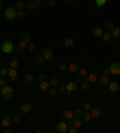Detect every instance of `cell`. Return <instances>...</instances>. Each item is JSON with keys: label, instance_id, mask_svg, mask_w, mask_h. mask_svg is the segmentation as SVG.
Listing matches in <instances>:
<instances>
[{"label": "cell", "instance_id": "obj_1", "mask_svg": "<svg viewBox=\"0 0 120 133\" xmlns=\"http://www.w3.org/2000/svg\"><path fill=\"white\" fill-rule=\"evenodd\" d=\"M17 13H18V11L16 10V7L9 6L4 10V16H5V18H6L7 21H13V19H16Z\"/></svg>", "mask_w": 120, "mask_h": 133}, {"label": "cell", "instance_id": "obj_2", "mask_svg": "<svg viewBox=\"0 0 120 133\" xmlns=\"http://www.w3.org/2000/svg\"><path fill=\"white\" fill-rule=\"evenodd\" d=\"M13 49H15V47H13V44H12L11 41L6 40V41H4L3 43H1V50H3L5 54H9V53L13 52Z\"/></svg>", "mask_w": 120, "mask_h": 133}, {"label": "cell", "instance_id": "obj_3", "mask_svg": "<svg viewBox=\"0 0 120 133\" xmlns=\"http://www.w3.org/2000/svg\"><path fill=\"white\" fill-rule=\"evenodd\" d=\"M1 94H3V97L5 99H10L13 97V94H15V91H13V89L11 87H5L3 88V90H1Z\"/></svg>", "mask_w": 120, "mask_h": 133}, {"label": "cell", "instance_id": "obj_4", "mask_svg": "<svg viewBox=\"0 0 120 133\" xmlns=\"http://www.w3.org/2000/svg\"><path fill=\"white\" fill-rule=\"evenodd\" d=\"M102 108L101 107H98V105H95V107H91V116H92V119H98L100 116L102 115Z\"/></svg>", "mask_w": 120, "mask_h": 133}, {"label": "cell", "instance_id": "obj_5", "mask_svg": "<svg viewBox=\"0 0 120 133\" xmlns=\"http://www.w3.org/2000/svg\"><path fill=\"white\" fill-rule=\"evenodd\" d=\"M109 70H111V73L114 76H119L120 74V64L118 61H114L109 66Z\"/></svg>", "mask_w": 120, "mask_h": 133}, {"label": "cell", "instance_id": "obj_6", "mask_svg": "<svg viewBox=\"0 0 120 133\" xmlns=\"http://www.w3.org/2000/svg\"><path fill=\"white\" fill-rule=\"evenodd\" d=\"M7 76H9V79L11 82H15L17 81V78H18V72H17L16 68H12L10 67L9 68V72H7Z\"/></svg>", "mask_w": 120, "mask_h": 133}, {"label": "cell", "instance_id": "obj_7", "mask_svg": "<svg viewBox=\"0 0 120 133\" xmlns=\"http://www.w3.org/2000/svg\"><path fill=\"white\" fill-rule=\"evenodd\" d=\"M42 56H43L46 60H51L53 58V49H52L51 47H46L42 52Z\"/></svg>", "mask_w": 120, "mask_h": 133}, {"label": "cell", "instance_id": "obj_8", "mask_svg": "<svg viewBox=\"0 0 120 133\" xmlns=\"http://www.w3.org/2000/svg\"><path fill=\"white\" fill-rule=\"evenodd\" d=\"M57 131L60 133H67L69 132V125H67L66 122H58Z\"/></svg>", "mask_w": 120, "mask_h": 133}, {"label": "cell", "instance_id": "obj_9", "mask_svg": "<svg viewBox=\"0 0 120 133\" xmlns=\"http://www.w3.org/2000/svg\"><path fill=\"white\" fill-rule=\"evenodd\" d=\"M108 89L111 92H118L120 90V85L117 83V82H111V83H108Z\"/></svg>", "mask_w": 120, "mask_h": 133}, {"label": "cell", "instance_id": "obj_10", "mask_svg": "<svg viewBox=\"0 0 120 133\" xmlns=\"http://www.w3.org/2000/svg\"><path fill=\"white\" fill-rule=\"evenodd\" d=\"M32 110V105L30 103H24V104L21 105V111H22V114H28L30 111Z\"/></svg>", "mask_w": 120, "mask_h": 133}, {"label": "cell", "instance_id": "obj_11", "mask_svg": "<svg viewBox=\"0 0 120 133\" xmlns=\"http://www.w3.org/2000/svg\"><path fill=\"white\" fill-rule=\"evenodd\" d=\"M1 125L4 127H10L12 126V119L10 118L9 115H5L3 119H1Z\"/></svg>", "mask_w": 120, "mask_h": 133}, {"label": "cell", "instance_id": "obj_12", "mask_svg": "<svg viewBox=\"0 0 120 133\" xmlns=\"http://www.w3.org/2000/svg\"><path fill=\"white\" fill-rule=\"evenodd\" d=\"M63 43L66 48H71V47L75 46V38H73V37H66V38L64 40Z\"/></svg>", "mask_w": 120, "mask_h": 133}, {"label": "cell", "instance_id": "obj_13", "mask_svg": "<svg viewBox=\"0 0 120 133\" xmlns=\"http://www.w3.org/2000/svg\"><path fill=\"white\" fill-rule=\"evenodd\" d=\"M82 122H83V120H82V118H81V116H73V119H72V126L79 128V127L82 126Z\"/></svg>", "mask_w": 120, "mask_h": 133}, {"label": "cell", "instance_id": "obj_14", "mask_svg": "<svg viewBox=\"0 0 120 133\" xmlns=\"http://www.w3.org/2000/svg\"><path fill=\"white\" fill-rule=\"evenodd\" d=\"M67 71L69 72H72V73H76V72L79 71V65L78 64H70V65H67Z\"/></svg>", "mask_w": 120, "mask_h": 133}, {"label": "cell", "instance_id": "obj_15", "mask_svg": "<svg viewBox=\"0 0 120 133\" xmlns=\"http://www.w3.org/2000/svg\"><path fill=\"white\" fill-rule=\"evenodd\" d=\"M112 38H113V36H112V34L109 31H107L106 34L102 35V42H103V43H109L112 41Z\"/></svg>", "mask_w": 120, "mask_h": 133}, {"label": "cell", "instance_id": "obj_16", "mask_svg": "<svg viewBox=\"0 0 120 133\" xmlns=\"http://www.w3.org/2000/svg\"><path fill=\"white\" fill-rule=\"evenodd\" d=\"M86 79L89 81V83H96L98 79V76L95 72H91V73L88 74V77H86Z\"/></svg>", "mask_w": 120, "mask_h": 133}, {"label": "cell", "instance_id": "obj_17", "mask_svg": "<svg viewBox=\"0 0 120 133\" xmlns=\"http://www.w3.org/2000/svg\"><path fill=\"white\" fill-rule=\"evenodd\" d=\"M21 38H22V42H25V43H30L31 42V35L29 34V32H23L22 36H21Z\"/></svg>", "mask_w": 120, "mask_h": 133}, {"label": "cell", "instance_id": "obj_18", "mask_svg": "<svg viewBox=\"0 0 120 133\" xmlns=\"http://www.w3.org/2000/svg\"><path fill=\"white\" fill-rule=\"evenodd\" d=\"M49 87H51V84L46 81L40 82V84H38V88H40L41 91H47V90H49Z\"/></svg>", "mask_w": 120, "mask_h": 133}, {"label": "cell", "instance_id": "obj_19", "mask_svg": "<svg viewBox=\"0 0 120 133\" xmlns=\"http://www.w3.org/2000/svg\"><path fill=\"white\" fill-rule=\"evenodd\" d=\"M49 84H51V87H53V88H55V87L59 85V77H58L57 74H54V76H52L51 77Z\"/></svg>", "mask_w": 120, "mask_h": 133}, {"label": "cell", "instance_id": "obj_20", "mask_svg": "<svg viewBox=\"0 0 120 133\" xmlns=\"http://www.w3.org/2000/svg\"><path fill=\"white\" fill-rule=\"evenodd\" d=\"M77 88H78V84H77L76 82H69V83L66 84L67 91H75V90H77Z\"/></svg>", "mask_w": 120, "mask_h": 133}, {"label": "cell", "instance_id": "obj_21", "mask_svg": "<svg viewBox=\"0 0 120 133\" xmlns=\"http://www.w3.org/2000/svg\"><path fill=\"white\" fill-rule=\"evenodd\" d=\"M18 64H19L18 58H11V59H10V61H9V66H10V67H12V68L18 67Z\"/></svg>", "mask_w": 120, "mask_h": 133}, {"label": "cell", "instance_id": "obj_22", "mask_svg": "<svg viewBox=\"0 0 120 133\" xmlns=\"http://www.w3.org/2000/svg\"><path fill=\"white\" fill-rule=\"evenodd\" d=\"M81 118H82V120L84 121V122H89V121L92 119V116H91V113H89V110H86L85 113H83Z\"/></svg>", "mask_w": 120, "mask_h": 133}, {"label": "cell", "instance_id": "obj_23", "mask_svg": "<svg viewBox=\"0 0 120 133\" xmlns=\"http://www.w3.org/2000/svg\"><path fill=\"white\" fill-rule=\"evenodd\" d=\"M73 111H71V110H64L63 111V118L65 119V120H70V119H73Z\"/></svg>", "mask_w": 120, "mask_h": 133}, {"label": "cell", "instance_id": "obj_24", "mask_svg": "<svg viewBox=\"0 0 120 133\" xmlns=\"http://www.w3.org/2000/svg\"><path fill=\"white\" fill-rule=\"evenodd\" d=\"M108 83H109V77L102 74L101 77H100V84H101L102 87H106V85H108Z\"/></svg>", "mask_w": 120, "mask_h": 133}, {"label": "cell", "instance_id": "obj_25", "mask_svg": "<svg viewBox=\"0 0 120 133\" xmlns=\"http://www.w3.org/2000/svg\"><path fill=\"white\" fill-rule=\"evenodd\" d=\"M18 50L21 53H24L25 50H28V43H25V42H21L18 46Z\"/></svg>", "mask_w": 120, "mask_h": 133}, {"label": "cell", "instance_id": "obj_26", "mask_svg": "<svg viewBox=\"0 0 120 133\" xmlns=\"http://www.w3.org/2000/svg\"><path fill=\"white\" fill-rule=\"evenodd\" d=\"M81 88H82L83 90H89V81L86 79V78H84L82 82H81Z\"/></svg>", "mask_w": 120, "mask_h": 133}, {"label": "cell", "instance_id": "obj_27", "mask_svg": "<svg viewBox=\"0 0 120 133\" xmlns=\"http://www.w3.org/2000/svg\"><path fill=\"white\" fill-rule=\"evenodd\" d=\"M92 34H94L95 37H102V35H103V31H102L101 28H95L94 31H92Z\"/></svg>", "mask_w": 120, "mask_h": 133}, {"label": "cell", "instance_id": "obj_28", "mask_svg": "<svg viewBox=\"0 0 120 133\" xmlns=\"http://www.w3.org/2000/svg\"><path fill=\"white\" fill-rule=\"evenodd\" d=\"M15 7H16L17 11H22V10L25 7V4L23 3L22 0H18V1L16 3V6H15Z\"/></svg>", "mask_w": 120, "mask_h": 133}, {"label": "cell", "instance_id": "obj_29", "mask_svg": "<svg viewBox=\"0 0 120 133\" xmlns=\"http://www.w3.org/2000/svg\"><path fill=\"white\" fill-rule=\"evenodd\" d=\"M111 34L114 38H120V28H114Z\"/></svg>", "mask_w": 120, "mask_h": 133}, {"label": "cell", "instance_id": "obj_30", "mask_svg": "<svg viewBox=\"0 0 120 133\" xmlns=\"http://www.w3.org/2000/svg\"><path fill=\"white\" fill-rule=\"evenodd\" d=\"M103 28L106 29L107 31H109V32H111V31L114 29V25H113V23H112V22H106V23H104V25H103Z\"/></svg>", "mask_w": 120, "mask_h": 133}, {"label": "cell", "instance_id": "obj_31", "mask_svg": "<svg viewBox=\"0 0 120 133\" xmlns=\"http://www.w3.org/2000/svg\"><path fill=\"white\" fill-rule=\"evenodd\" d=\"M22 111H17L16 114H15V116H13V121L15 122H19V121L22 120Z\"/></svg>", "mask_w": 120, "mask_h": 133}, {"label": "cell", "instance_id": "obj_32", "mask_svg": "<svg viewBox=\"0 0 120 133\" xmlns=\"http://www.w3.org/2000/svg\"><path fill=\"white\" fill-rule=\"evenodd\" d=\"M78 72H79V76H81L82 78H86V77H88V74H89L85 68H79Z\"/></svg>", "mask_w": 120, "mask_h": 133}, {"label": "cell", "instance_id": "obj_33", "mask_svg": "<svg viewBox=\"0 0 120 133\" xmlns=\"http://www.w3.org/2000/svg\"><path fill=\"white\" fill-rule=\"evenodd\" d=\"M106 3H107V0H95V5L97 7H102L106 5Z\"/></svg>", "mask_w": 120, "mask_h": 133}, {"label": "cell", "instance_id": "obj_34", "mask_svg": "<svg viewBox=\"0 0 120 133\" xmlns=\"http://www.w3.org/2000/svg\"><path fill=\"white\" fill-rule=\"evenodd\" d=\"M34 82V76L32 74H26L25 76V83L26 84H31Z\"/></svg>", "mask_w": 120, "mask_h": 133}, {"label": "cell", "instance_id": "obj_35", "mask_svg": "<svg viewBox=\"0 0 120 133\" xmlns=\"http://www.w3.org/2000/svg\"><path fill=\"white\" fill-rule=\"evenodd\" d=\"M36 62H37L38 65H43L44 62H46V59H44L42 55H40V56H37V58H36Z\"/></svg>", "mask_w": 120, "mask_h": 133}, {"label": "cell", "instance_id": "obj_36", "mask_svg": "<svg viewBox=\"0 0 120 133\" xmlns=\"http://www.w3.org/2000/svg\"><path fill=\"white\" fill-rule=\"evenodd\" d=\"M82 114H83V111L81 108H76L73 110V115H75V116H82Z\"/></svg>", "mask_w": 120, "mask_h": 133}, {"label": "cell", "instance_id": "obj_37", "mask_svg": "<svg viewBox=\"0 0 120 133\" xmlns=\"http://www.w3.org/2000/svg\"><path fill=\"white\" fill-rule=\"evenodd\" d=\"M7 72H9V70L5 67H0V76L1 77H5V76H7Z\"/></svg>", "mask_w": 120, "mask_h": 133}, {"label": "cell", "instance_id": "obj_38", "mask_svg": "<svg viewBox=\"0 0 120 133\" xmlns=\"http://www.w3.org/2000/svg\"><path fill=\"white\" fill-rule=\"evenodd\" d=\"M38 81L40 82H43L46 81V78H47V76H46V73H43V72H41V73H38Z\"/></svg>", "mask_w": 120, "mask_h": 133}, {"label": "cell", "instance_id": "obj_39", "mask_svg": "<svg viewBox=\"0 0 120 133\" xmlns=\"http://www.w3.org/2000/svg\"><path fill=\"white\" fill-rule=\"evenodd\" d=\"M28 50H30V52H35V50H36V46H35V43L30 42V43L28 44Z\"/></svg>", "mask_w": 120, "mask_h": 133}, {"label": "cell", "instance_id": "obj_40", "mask_svg": "<svg viewBox=\"0 0 120 133\" xmlns=\"http://www.w3.org/2000/svg\"><path fill=\"white\" fill-rule=\"evenodd\" d=\"M59 70L60 71H67V65L65 64V62H61L59 65Z\"/></svg>", "mask_w": 120, "mask_h": 133}, {"label": "cell", "instance_id": "obj_41", "mask_svg": "<svg viewBox=\"0 0 120 133\" xmlns=\"http://www.w3.org/2000/svg\"><path fill=\"white\" fill-rule=\"evenodd\" d=\"M25 7H26V10H34L35 9L34 3H32V1H29V3H26Z\"/></svg>", "mask_w": 120, "mask_h": 133}, {"label": "cell", "instance_id": "obj_42", "mask_svg": "<svg viewBox=\"0 0 120 133\" xmlns=\"http://www.w3.org/2000/svg\"><path fill=\"white\" fill-rule=\"evenodd\" d=\"M78 132V128L75 126H69V133H77Z\"/></svg>", "mask_w": 120, "mask_h": 133}, {"label": "cell", "instance_id": "obj_43", "mask_svg": "<svg viewBox=\"0 0 120 133\" xmlns=\"http://www.w3.org/2000/svg\"><path fill=\"white\" fill-rule=\"evenodd\" d=\"M82 107H83V109H85V110H89V109H91V104H90V103H88V102L83 103Z\"/></svg>", "mask_w": 120, "mask_h": 133}, {"label": "cell", "instance_id": "obj_44", "mask_svg": "<svg viewBox=\"0 0 120 133\" xmlns=\"http://www.w3.org/2000/svg\"><path fill=\"white\" fill-rule=\"evenodd\" d=\"M6 83H7V79L5 77L0 78V85H1V87H5V85H6Z\"/></svg>", "mask_w": 120, "mask_h": 133}, {"label": "cell", "instance_id": "obj_45", "mask_svg": "<svg viewBox=\"0 0 120 133\" xmlns=\"http://www.w3.org/2000/svg\"><path fill=\"white\" fill-rule=\"evenodd\" d=\"M32 3H34V6H35V9H38V7L41 6V0H34Z\"/></svg>", "mask_w": 120, "mask_h": 133}, {"label": "cell", "instance_id": "obj_46", "mask_svg": "<svg viewBox=\"0 0 120 133\" xmlns=\"http://www.w3.org/2000/svg\"><path fill=\"white\" fill-rule=\"evenodd\" d=\"M26 16V13L24 12V11H18V13H17V17H19V18H24V17H25Z\"/></svg>", "mask_w": 120, "mask_h": 133}, {"label": "cell", "instance_id": "obj_47", "mask_svg": "<svg viewBox=\"0 0 120 133\" xmlns=\"http://www.w3.org/2000/svg\"><path fill=\"white\" fill-rule=\"evenodd\" d=\"M55 5V0H47V6L48 7H53Z\"/></svg>", "mask_w": 120, "mask_h": 133}, {"label": "cell", "instance_id": "obj_48", "mask_svg": "<svg viewBox=\"0 0 120 133\" xmlns=\"http://www.w3.org/2000/svg\"><path fill=\"white\" fill-rule=\"evenodd\" d=\"M59 89H60V92L66 94V91H67V89H66V85H60V87H59Z\"/></svg>", "mask_w": 120, "mask_h": 133}, {"label": "cell", "instance_id": "obj_49", "mask_svg": "<svg viewBox=\"0 0 120 133\" xmlns=\"http://www.w3.org/2000/svg\"><path fill=\"white\" fill-rule=\"evenodd\" d=\"M49 95H51V96H55V95H57V90L54 89V88L49 89Z\"/></svg>", "mask_w": 120, "mask_h": 133}, {"label": "cell", "instance_id": "obj_50", "mask_svg": "<svg viewBox=\"0 0 120 133\" xmlns=\"http://www.w3.org/2000/svg\"><path fill=\"white\" fill-rule=\"evenodd\" d=\"M103 74H104V76H107V77H109V74H112L111 73V70H109V68H106V70H103Z\"/></svg>", "mask_w": 120, "mask_h": 133}, {"label": "cell", "instance_id": "obj_51", "mask_svg": "<svg viewBox=\"0 0 120 133\" xmlns=\"http://www.w3.org/2000/svg\"><path fill=\"white\" fill-rule=\"evenodd\" d=\"M83 81V78L79 76V77H76V83H81V82Z\"/></svg>", "mask_w": 120, "mask_h": 133}, {"label": "cell", "instance_id": "obj_52", "mask_svg": "<svg viewBox=\"0 0 120 133\" xmlns=\"http://www.w3.org/2000/svg\"><path fill=\"white\" fill-rule=\"evenodd\" d=\"M4 132H5V133H10V132H12V130H11L10 127H6V128L4 130Z\"/></svg>", "mask_w": 120, "mask_h": 133}, {"label": "cell", "instance_id": "obj_53", "mask_svg": "<svg viewBox=\"0 0 120 133\" xmlns=\"http://www.w3.org/2000/svg\"><path fill=\"white\" fill-rule=\"evenodd\" d=\"M65 95H66V96H71V95H72V91H66V94H65Z\"/></svg>", "mask_w": 120, "mask_h": 133}, {"label": "cell", "instance_id": "obj_54", "mask_svg": "<svg viewBox=\"0 0 120 133\" xmlns=\"http://www.w3.org/2000/svg\"><path fill=\"white\" fill-rule=\"evenodd\" d=\"M1 11H3V3L0 1V12H1Z\"/></svg>", "mask_w": 120, "mask_h": 133}, {"label": "cell", "instance_id": "obj_55", "mask_svg": "<svg viewBox=\"0 0 120 133\" xmlns=\"http://www.w3.org/2000/svg\"><path fill=\"white\" fill-rule=\"evenodd\" d=\"M63 1H64V3H69L70 0H63Z\"/></svg>", "mask_w": 120, "mask_h": 133}, {"label": "cell", "instance_id": "obj_56", "mask_svg": "<svg viewBox=\"0 0 120 133\" xmlns=\"http://www.w3.org/2000/svg\"><path fill=\"white\" fill-rule=\"evenodd\" d=\"M1 90H3V88H1V85H0V94H1Z\"/></svg>", "mask_w": 120, "mask_h": 133}, {"label": "cell", "instance_id": "obj_57", "mask_svg": "<svg viewBox=\"0 0 120 133\" xmlns=\"http://www.w3.org/2000/svg\"><path fill=\"white\" fill-rule=\"evenodd\" d=\"M75 1H81V0H75Z\"/></svg>", "mask_w": 120, "mask_h": 133}, {"label": "cell", "instance_id": "obj_58", "mask_svg": "<svg viewBox=\"0 0 120 133\" xmlns=\"http://www.w3.org/2000/svg\"><path fill=\"white\" fill-rule=\"evenodd\" d=\"M0 61H1V58H0Z\"/></svg>", "mask_w": 120, "mask_h": 133}]
</instances>
